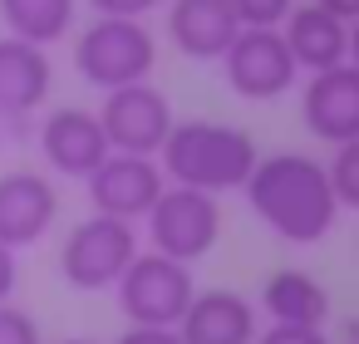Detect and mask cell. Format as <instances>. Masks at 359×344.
<instances>
[{
	"instance_id": "obj_24",
	"label": "cell",
	"mask_w": 359,
	"mask_h": 344,
	"mask_svg": "<svg viewBox=\"0 0 359 344\" xmlns=\"http://www.w3.org/2000/svg\"><path fill=\"white\" fill-rule=\"evenodd\" d=\"M114 344H187L177 329H148V324H128Z\"/></svg>"
},
{
	"instance_id": "obj_5",
	"label": "cell",
	"mask_w": 359,
	"mask_h": 344,
	"mask_svg": "<svg viewBox=\"0 0 359 344\" xmlns=\"http://www.w3.org/2000/svg\"><path fill=\"white\" fill-rule=\"evenodd\" d=\"M133 256H138V231H133V221H118V216L94 212V216L74 221L69 236L60 241V275H65L74 290H84V295L114 290L118 275L133 266Z\"/></svg>"
},
{
	"instance_id": "obj_25",
	"label": "cell",
	"mask_w": 359,
	"mask_h": 344,
	"mask_svg": "<svg viewBox=\"0 0 359 344\" xmlns=\"http://www.w3.org/2000/svg\"><path fill=\"white\" fill-rule=\"evenodd\" d=\"M15 285H20V256L0 241V300H15Z\"/></svg>"
},
{
	"instance_id": "obj_8",
	"label": "cell",
	"mask_w": 359,
	"mask_h": 344,
	"mask_svg": "<svg viewBox=\"0 0 359 344\" xmlns=\"http://www.w3.org/2000/svg\"><path fill=\"white\" fill-rule=\"evenodd\" d=\"M222 74H226L231 94H241L246 104H271V99L290 94L300 64L280 30H241L231 40V50L222 55Z\"/></svg>"
},
{
	"instance_id": "obj_17",
	"label": "cell",
	"mask_w": 359,
	"mask_h": 344,
	"mask_svg": "<svg viewBox=\"0 0 359 344\" xmlns=\"http://www.w3.org/2000/svg\"><path fill=\"white\" fill-rule=\"evenodd\" d=\"M261 310L271 315V324H310V329H325L330 295H325L320 275H310L300 266H280L261 285Z\"/></svg>"
},
{
	"instance_id": "obj_23",
	"label": "cell",
	"mask_w": 359,
	"mask_h": 344,
	"mask_svg": "<svg viewBox=\"0 0 359 344\" xmlns=\"http://www.w3.org/2000/svg\"><path fill=\"white\" fill-rule=\"evenodd\" d=\"M94 6V15H123V20H143V15H153L163 0H89Z\"/></svg>"
},
{
	"instance_id": "obj_26",
	"label": "cell",
	"mask_w": 359,
	"mask_h": 344,
	"mask_svg": "<svg viewBox=\"0 0 359 344\" xmlns=\"http://www.w3.org/2000/svg\"><path fill=\"white\" fill-rule=\"evenodd\" d=\"M315 6H320V11H330V15H339L344 25H349V20H359V0H315Z\"/></svg>"
},
{
	"instance_id": "obj_27",
	"label": "cell",
	"mask_w": 359,
	"mask_h": 344,
	"mask_svg": "<svg viewBox=\"0 0 359 344\" xmlns=\"http://www.w3.org/2000/svg\"><path fill=\"white\" fill-rule=\"evenodd\" d=\"M349 64H359V20H349Z\"/></svg>"
},
{
	"instance_id": "obj_13",
	"label": "cell",
	"mask_w": 359,
	"mask_h": 344,
	"mask_svg": "<svg viewBox=\"0 0 359 344\" xmlns=\"http://www.w3.org/2000/svg\"><path fill=\"white\" fill-rule=\"evenodd\" d=\"M236 35H241V20L231 0H172L168 6V40L177 55L197 64L222 60Z\"/></svg>"
},
{
	"instance_id": "obj_28",
	"label": "cell",
	"mask_w": 359,
	"mask_h": 344,
	"mask_svg": "<svg viewBox=\"0 0 359 344\" xmlns=\"http://www.w3.org/2000/svg\"><path fill=\"white\" fill-rule=\"evenodd\" d=\"M60 344H99V339H60Z\"/></svg>"
},
{
	"instance_id": "obj_2",
	"label": "cell",
	"mask_w": 359,
	"mask_h": 344,
	"mask_svg": "<svg viewBox=\"0 0 359 344\" xmlns=\"http://www.w3.org/2000/svg\"><path fill=\"white\" fill-rule=\"evenodd\" d=\"M168 182L177 187H197V192H241L251 167L261 163L256 138L236 123H217V118H177L163 153H158Z\"/></svg>"
},
{
	"instance_id": "obj_14",
	"label": "cell",
	"mask_w": 359,
	"mask_h": 344,
	"mask_svg": "<svg viewBox=\"0 0 359 344\" xmlns=\"http://www.w3.org/2000/svg\"><path fill=\"white\" fill-rule=\"evenodd\" d=\"M55 89V64L40 45L0 35V123L6 118H30L35 109H45Z\"/></svg>"
},
{
	"instance_id": "obj_15",
	"label": "cell",
	"mask_w": 359,
	"mask_h": 344,
	"mask_svg": "<svg viewBox=\"0 0 359 344\" xmlns=\"http://www.w3.org/2000/svg\"><path fill=\"white\" fill-rule=\"evenodd\" d=\"M177 334L187 344H256L261 319L241 290H197Z\"/></svg>"
},
{
	"instance_id": "obj_9",
	"label": "cell",
	"mask_w": 359,
	"mask_h": 344,
	"mask_svg": "<svg viewBox=\"0 0 359 344\" xmlns=\"http://www.w3.org/2000/svg\"><path fill=\"white\" fill-rule=\"evenodd\" d=\"M84 187H89L94 212L118 216V221H143V216L153 212V202L163 197L168 172H163L158 158H143V153H109V158L99 163V172H94Z\"/></svg>"
},
{
	"instance_id": "obj_7",
	"label": "cell",
	"mask_w": 359,
	"mask_h": 344,
	"mask_svg": "<svg viewBox=\"0 0 359 344\" xmlns=\"http://www.w3.org/2000/svg\"><path fill=\"white\" fill-rule=\"evenodd\" d=\"M99 123H104L114 153H143V158H158L177 118H172L168 94H163L153 79H143V84L109 89L104 104H99Z\"/></svg>"
},
{
	"instance_id": "obj_3",
	"label": "cell",
	"mask_w": 359,
	"mask_h": 344,
	"mask_svg": "<svg viewBox=\"0 0 359 344\" xmlns=\"http://www.w3.org/2000/svg\"><path fill=\"white\" fill-rule=\"evenodd\" d=\"M74 69L84 84H94L104 94L123 89V84H143L158 69V40L143 20L94 15L74 40Z\"/></svg>"
},
{
	"instance_id": "obj_10",
	"label": "cell",
	"mask_w": 359,
	"mask_h": 344,
	"mask_svg": "<svg viewBox=\"0 0 359 344\" xmlns=\"http://www.w3.org/2000/svg\"><path fill=\"white\" fill-rule=\"evenodd\" d=\"M40 153L50 163V172L60 177H74V182H89L99 172V163L114 153L109 148V133L99 123L94 109H79V104H60L45 113L40 123Z\"/></svg>"
},
{
	"instance_id": "obj_12",
	"label": "cell",
	"mask_w": 359,
	"mask_h": 344,
	"mask_svg": "<svg viewBox=\"0 0 359 344\" xmlns=\"http://www.w3.org/2000/svg\"><path fill=\"white\" fill-rule=\"evenodd\" d=\"M55 216H60V192L45 172L15 167V172L0 177V241L11 251H25V246L45 241Z\"/></svg>"
},
{
	"instance_id": "obj_1",
	"label": "cell",
	"mask_w": 359,
	"mask_h": 344,
	"mask_svg": "<svg viewBox=\"0 0 359 344\" xmlns=\"http://www.w3.org/2000/svg\"><path fill=\"white\" fill-rule=\"evenodd\" d=\"M246 202L266 231L290 246H315L339 221V197L330 187V167L310 153H266L246 177Z\"/></svg>"
},
{
	"instance_id": "obj_16",
	"label": "cell",
	"mask_w": 359,
	"mask_h": 344,
	"mask_svg": "<svg viewBox=\"0 0 359 344\" xmlns=\"http://www.w3.org/2000/svg\"><path fill=\"white\" fill-rule=\"evenodd\" d=\"M280 35H285V45H290V55H295V64H300V69H310V74L334 69V64H344V60H349V25H344L339 15L320 11L315 0H310V6H295V11L285 15Z\"/></svg>"
},
{
	"instance_id": "obj_6",
	"label": "cell",
	"mask_w": 359,
	"mask_h": 344,
	"mask_svg": "<svg viewBox=\"0 0 359 344\" xmlns=\"http://www.w3.org/2000/svg\"><path fill=\"white\" fill-rule=\"evenodd\" d=\"M143 221H148L153 251H163V256H172L182 266L202 261L217 246V236H222V207H217V197L197 192V187H177V182L163 187V197L153 202V212Z\"/></svg>"
},
{
	"instance_id": "obj_20",
	"label": "cell",
	"mask_w": 359,
	"mask_h": 344,
	"mask_svg": "<svg viewBox=\"0 0 359 344\" xmlns=\"http://www.w3.org/2000/svg\"><path fill=\"white\" fill-rule=\"evenodd\" d=\"M241 30H280L285 15L295 11V0H231Z\"/></svg>"
},
{
	"instance_id": "obj_19",
	"label": "cell",
	"mask_w": 359,
	"mask_h": 344,
	"mask_svg": "<svg viewBox=\"0 0 359 344\" xmlns=\"http://www.w3.org/2000/svg\"><path fill=\"white\" fill-rule=\"evenodd\" d=\"M325 167H330V187H334L339 207L359 212V138H354V143H339Z\"/></svg>"
},
{
	"instance_id": "obj_4",
	"label": "cell",
	"mask_w": 359,
	"mask_h": 344,
	"mask_svg": "<svg viewBox=\"0 0 359 344\" xmlns=\"http://www.w3.org/2000/svg\"><path fill=\"white\" fill-rule=\"evenodd\" d=\"M197 295V280H192V266L163 256V251H138L133 266L118 275L114 285V300L123 310L128 324H148V329H177L187 305Z\"/></svg>"
},
{
	"instance_id": "obj_22",
	"label": "cell",
	"mask_w": 359,
	"mask_h": 344,
	"mask_svg": "<svg viewBox=\"0 0 359 344\" xmlns=\"http://www.w3.org/2000/svg\"><path fill=\"white\" fill-rule=\"evenodd\" d=\"M256 344H330V334L310 324H271L256 334Z\"/></svg>"
},
{
	"instance_id": "obj_11",
	"label": "cell",
	"mask_w": 359,
	"mask_h": 344,
	"mask_svg": "<svg viewBox=\"0 0 359 344\" xmlns=\"http://www.w3.org/2000/svg\"><path fill=\"white\" fill-rule=\"evenodd\" d=\"M300 123L320 143H354L359 138V64H334L305 79L300 89Z\"/></svg>"
},
{
	"instance_id": "obj_21",
	"label": "cell",
	"mask_w": 359,
	"mask_h": 344,
	"mask_svg": "<svg viewBox=\"0 0 359 344\" xmlns=\"http://www.w3.org/2000/svg\"><path fill=\"white\" fill-rule=\"evenodd\" d=\"M0 344H45L40 319L30 310H20L15 300H0Z\"/></svg>"
},
{
	"instance_id": "obj_18",
	"label": "cell",
	"mask_w": 359,
	"mask_h": 344,
	"mask_svg": "<svg viewBox=\"0 0 359 344\" xmlns=\"http://www.w3.org/2000/svg\"><path fill=\"white\" fill-rule=\"evenodd\" d=\"M0 20L6 35L50 50L74 30V0H0Z\"/></svg>"
}]
</instances>
